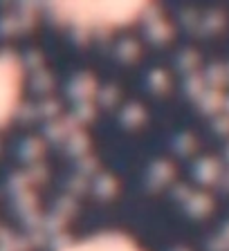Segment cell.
<instances>
[{"label": "cell", "mask_w": 229, "mask_h": 251, "mask_svg": "<svg viewBox=\"0 0 229 251\" xmlns=\"http://www.w3.org/2000/svg\"><path fill=\"white\" fill-rule=\"evenodd\" d=\"M58 251H146L140 242L121 231H99L65 245Z\"/></svg>", "instance_id": "3"}, {"label": "cell", "mask_w": 229, "mask_h": 251, "mask_svg": "<svg viewBox=\"0 0 229 251\" xmlns=\"http://www.w3.org/2000/svg\"><path fill=\"white\" fill-rule=\"evenodd\" d=\"M146 5H58L54 14L79 27H119L133 23Z\"/></svg>", "instance_id": "1"}, {"label": "cell", "mask_w": 229, "mask_h": 251, "mask_svg": "<svg viewBox=\"0 0 229 251\" xmlns=\"http://www.w3.org/2000/svg\"><path fill=\"white\" fill-rule=\"evenodd\" d=\"M23 68L14 54L0 52V126L16 112L23 97Z\"/></svg>", "instance_id": "2"}]
</instances>
